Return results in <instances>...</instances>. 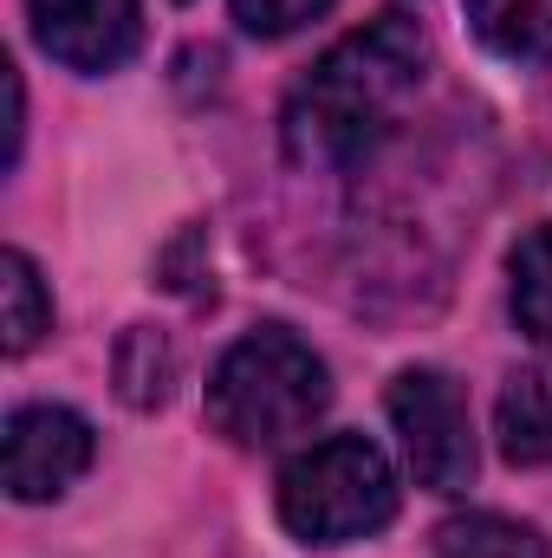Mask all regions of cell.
<instances>
[{
    "label": "cell",
    "mask_w": 552,
    "mask_h": 558,
    "mask_svg": "<svg viewBox=\"0 0 552 558\" xmlns=\"http://www.w3.org/2000/svg\"><path fill=\"white\" fill-rule=\"evenodd\" d=\"M429 72V39L404 13H377L364 33L338 39L286 98V156L305 169H351L391 131Z\"/></svg>",
    "instance_id": "1"
},
{
    "label": "cell",
    "mask_w": 552,
    "mask_h": 558,
    "mask_svg": "<svg viewBox=\"0 0 552 558\" xmlns=\"http://www.w3.org/2000/svg\"><path fill=\"white\" fill-rule=\"evenodd\" d=\"M325 357L286 325H254L248 338H235L208 377V422L235 448H279L325 416Z\"/></svg>",
    "instance_id": "2"
},
{
    "label": "cell",
    "mask_w": 552,
    "mask_h": 558,
    "mask_svg": "<svg viewBox=\"0 0 552 558\" xmlns=\"http://www.w3.org/2000/svg\"><path fill=\"white\" fill-rule=\"evenodd\" d=\"M397 513V474L377 441L364 435H325L279 474V520L305 546H351L391 526Z\"/></svg>",
    "instance_id": "3"
},
{
    "label": "cell",
    "mask_w": 552,
    "mask_h": 558,
    "mask_svg": "<svg viewBox=\"0 0 552 558\" xmlns=\"http://www.w3.org/2000/svg\"><path fill=\"white\" fill-rule=\"evenodd\" d=\"M391 422H397V441H404V461H410L416 487L429 494H461L475 481V416L455 390L448 371H397L391 384Z\"/></svg>",
    "instance_id": "4"
},
{
    "label": "cell",
    "mask_w": 552,
    "mask_h": 558,
    "mask_svg": "<svg viewBox=\"0 0 552 558\" xmlns=\"http://www.w3.org/2000/svg\"><path fill=\"white\" fill-rule=\"evenodd\" d=\"M7 494L13 500H59L92 468V422L65 403H26L7 416Z\"/></svg>",
    "instance_id": "5"
},
{
    "label": "cell",
    "mask_w": 552,
    "mask_h": 558,
    "mask_svg": "<svg viewBox=\"0 0 552 558\" xmlns=\"http://www.w3.org/2000/svg\"><path fill=\"white\" fill-rule=\"evenodd\" d=\"M26 20L72 72H118L143 39V0H26Z\"/></svg>",
    "instance_id": "6"
},
{
    "label": "cell",
    "mask_w": 552,
    "mask_h": 558,
    "mask_svg": "<svg viewBox=\"0 0 552 558\" xmlns=\"http://www.w3.org/2000/svg\"><path fill=\"white\" fill-rule=\"evenodd\" d=\"M494 441L514 468H552V371L527 364L501 384L494 403Z\"/></svg>",
    "instance_id": "7"
},
{
    "label": "cell",
    "mask_w": 552,
    "mask_h": 558,
    "mask_svg": "<svg viewBox=\"0 0 552 558\" xmlns=\"http://www.w3.org/2000/svg\"><path fill=\"white\" fill-rule=\"evenodd\" d=\"M475 39L514 65H552V0H468Z\"/></svg>",
    "instance_id": "8"
},
{
    "label": "cell",
    "mask_w": 552,
    "mask_h": 558,
    "mask_svg": "<svg viewBox=\"0 0 552 558\" xmlns=\"http://www.w3.org/2000/svg\"><path fill=\"white\" fill-rule=\"evenodd\" d=\"M435 558H547V539L507 513H455L435 526Z\"/></svg>",
    "instance_id": "9"
},
{
    "label": "cell",
    "mask_w": 552,
    "mask_h": 558,
    "mask_svg": "<svg viewBox=\"0 0 552 558\" xmlns=\"http://www.w3.org/2000/svg\"><path fill=\"white\" fill-rule=\"evenodd\" d=\"M507 274H514V318H520V331L552 351V221H540L533 234H520Z\"/></svg>",
    "instance_id": "10"
},
{
    "label": "cell",
    "mask_w": 552,
    "mask_h": 558,
    "mask_svg": "<svg viewBox=\"0 0 552 558\" xmlns=\"http://www.w3.org/2000/svg\"><path fill=\"white\" fill-rule=\"evenodd\" d=\"M0 292H7V357H26L46 331H52V299H46V286H39V267L13 247L7 260H0Z\"/></svg>",
    "instance_id": "11"
},
{
    "label": "cell",
    "mask_w": 552,
    "mask_h": 558,
    "mask_svg": "<svg viewBox=\"0 0 552 558\" xmlns=\"http://www.w3.org/2000/svg\"><path fill=\"white\" fill-rule=\"evenodd\" d=\"M332 0H235V20H241V33H254V39H286V33H299L305 20H319Z\"/></svg>",
    "instance_id": "12"
}]
</instances>
